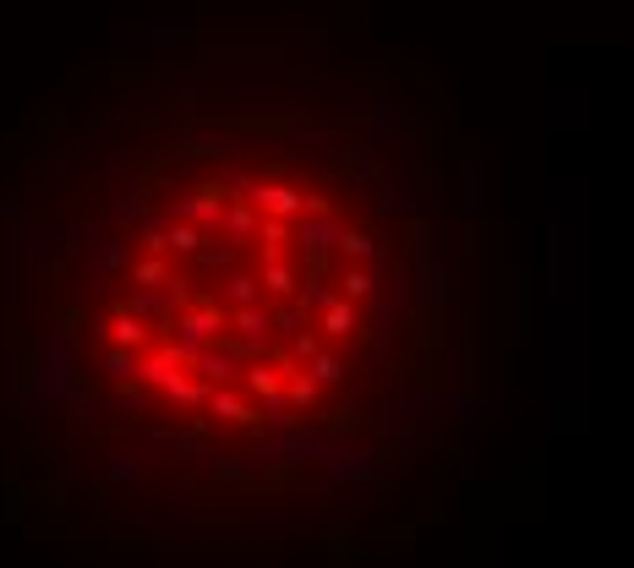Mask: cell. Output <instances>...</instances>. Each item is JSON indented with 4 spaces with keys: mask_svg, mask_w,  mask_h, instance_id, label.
Here are the masks:
<instances>
[{
    "mask_svg": "<svg viewBox=\"0 0 634 568\" xmlns=\"http://www.w3.org/2000/svg\"><path fill=\"white\" fill-rule=\"evenodd\" d=\"M159 279H164V263H153V257H148V263H137V284H148V290H153Z\"/></svg>",
    "mask_w": 634,
    "mask_h": 568,
    "instance_id": "obj_12",
    "label": "cell"
},
{
    "mask_svg": "<svg viewBox=\"0 0 634 568\" xmlns=\"http://www.w3.org/2000/svg\"><path fill=\"white\" fill-rule=\"evenodd\" d=\"M263 284H268L274 295H290V290H296V274H290L279 257H268V274H263Z\"/></svg>",
    "mask_w": 634,
    "mask_h": 568,
    "instance_id": "obj_5",
    "label": "cell"
},
{
    "mask_svg": "<svg viewBox=\"0 0 634 568\" xmlns=\"http://www.w3.org/2000/svg\"><path fill=\"white\" fill-rule=\"evenodd\" d=\"M345 252H350V257H372V235L350 230V235H345Z\"/></svg>",
    "mask_w": 634,
    "mask_h": 568,
    "instance_id": "obj_11",
    "label": "cell"
},
{
    "mask_svg": "<svg viewBox=\"0 0 634 568\" xmlns=\"http://www.w3.org/2000/svg\"><path fill=\"white\" fill-rule=\"evenodd\" d=\"M323 334L328 339H345V334H356V306L350 301H323Z\"/></svg>",
    "mask_w": 634,
    "mask_h": 568,
    "instance_id": "obj_1",
    "label": "cell"
},
{
    "mask_svg": "<svg viewBox=\"0 0 634 568\" xmlns=\"http://www.w3.org/2000/svg\"><path fill=\"white\" fill-rule=\"evenodd\" d=\"M252 230H257L252 208H246V202H235V208H230V219H224V235H230V241H241V235H252Z\"/></svg>",
    "mask_w": 634,
    "mask_h": 568,
    "instance_id": "obj_4",
    "label": "cell"
},
{
    "mask_svg": "<svg viewBox=\"0 0 634 568\" xmlns=\"http://www.w3.org/2000/svg\"><path fill=\"white\" fill-rule=\"evenodd\" d=\"M285 235H290V230H285V219H268V224H263V241H268V257H279V246H285Z\"/></svg>",
    "mask_w": 634,
    "mask_h": 568,
    "instance_id": "obj_9",
    "label": "cell"
},
{
    "mask_svg": "<svg viewBox=\"0 0 634 568\" xmlns=\"http://www.w3.org/2000/svg\"><path fill=\"white\" fill-rule=\"evenodd\" d=\"M257 202H263L268 213H279V219H296V213H301V191H290V186H263Z\"/></svg>",
    "mask_w": 634,
    "mask_h": 568,
    "instance_id": "obj_2",
    "label": "cell"
},
{
    "mask_svg": "<svg viewBox=\"0 0 634 568\" xmlns=\"http://www.w3.org/2000/svg\"><path fill=\"white\" fill-rule=\"evenodd\" d=\"M312 356H317V339H312V334H301V339H296V361H312Z\"/></svg>",
    "mask_w": 634,
    "mask_h": 568,
    "instance_id": "obj_15",
    "label": "cell"
},
{
    "mask_svg": "<svg viewBox=\"0 0 634 568\" xmlns=\"http://www.w3.org/2000/svg\"><path fill=\"white\" fill-rule=\"evenodd\" d=\"M235 328H241L246 339H257V334L268 328V317H263V312H235Z\"/></svg>",
    "mask_w": 634,
    "mask_h": 568,
    "instance_id": "obj_10",
    "label": "cell"
},
{
    "mask_svg": "<svg viewBox=\"0 0 634 568\" xmlns=\"http://www.w3.org/2000/svg\"><path fill=\"white\" fill-rule=\"evenodd\" d=\"M307 367H312L317 383H339V377H345V361H339V356H312Z\"/></svg>",
    "mask_w": 634,
    "mask_h": 568,
    "instance_id": "obj_7",
    "label": "cell"
},
{
    "mask_svg": "<svg viewBox=\"0 0 634 568\" xmlns=\"http://www.w3.org/2000/svg\"><path fill=\"white\" fill-rule=\"evenodd\" d=\"M285 399H290V405H312V399H317V377H312V372H290Z\"/></svg>",
    "mask_w": 634,
    "mask_h": 568,
    "instance_id": "obj_3",
    "label": "cell"
},
{
    "mask_svg": "<svg viewBox=\"0 0 634 568\" xmlns=\"http://www.w3.org/2000/svg\"><path fill=\"white\" fill-rule=\"evenodd\" d=\"M213 410H219V416H230V421H246V416H252V405H241L235 394H219V399H213Z\"/></svg>",
    "mask_w": 634,
    "mask_h": 568,
    "instance_id": "obj_8",
    "label": "cell"
},
{
    "mask_svg": "<svg viewBox=\"0 0 634 568\" xmlns=\"http://www.w3.org/2000/svg\"><path fill=\"white\" fill-rule=\"evenodd\" d=\"M252 295H257V279L235 274V279H230V301H252Z\"/></svg>",
    "mask_w": 634,
    "mask_h": 568,
    "instance_id": "obj_13",
    "label": "cell"
},
{
    "mask_svg": "<svg viewBox=\"0 0 634 568\" xmlns=\"http://www.w3.org/2000/svg\"><path fill=\"white\" fill-rule=\"evenodd\" d=\"M367 290H372V279H367V274H350V279H345V295H367Z\"/></svg>",
    "mask_w": 634,
    "mask_h": 568,
    "instance_id": "obj_14",
    "label": "cell"
},
{
    "mask_svg": "<svg viewBox=\"0 0 634 568\" xmlns=\"http://www.w3.org/2000/svg\"><path fill=\"white\" fill-rule=\"evenodd\" d=\"M246 383H252V394L279 399V377H274V367H246Z\"/></svg>",
    "mask_w": 634,
    "mask_h": 568,
    "instance_id": "obj_6",
    "label": "cell"
}]
</instances>
